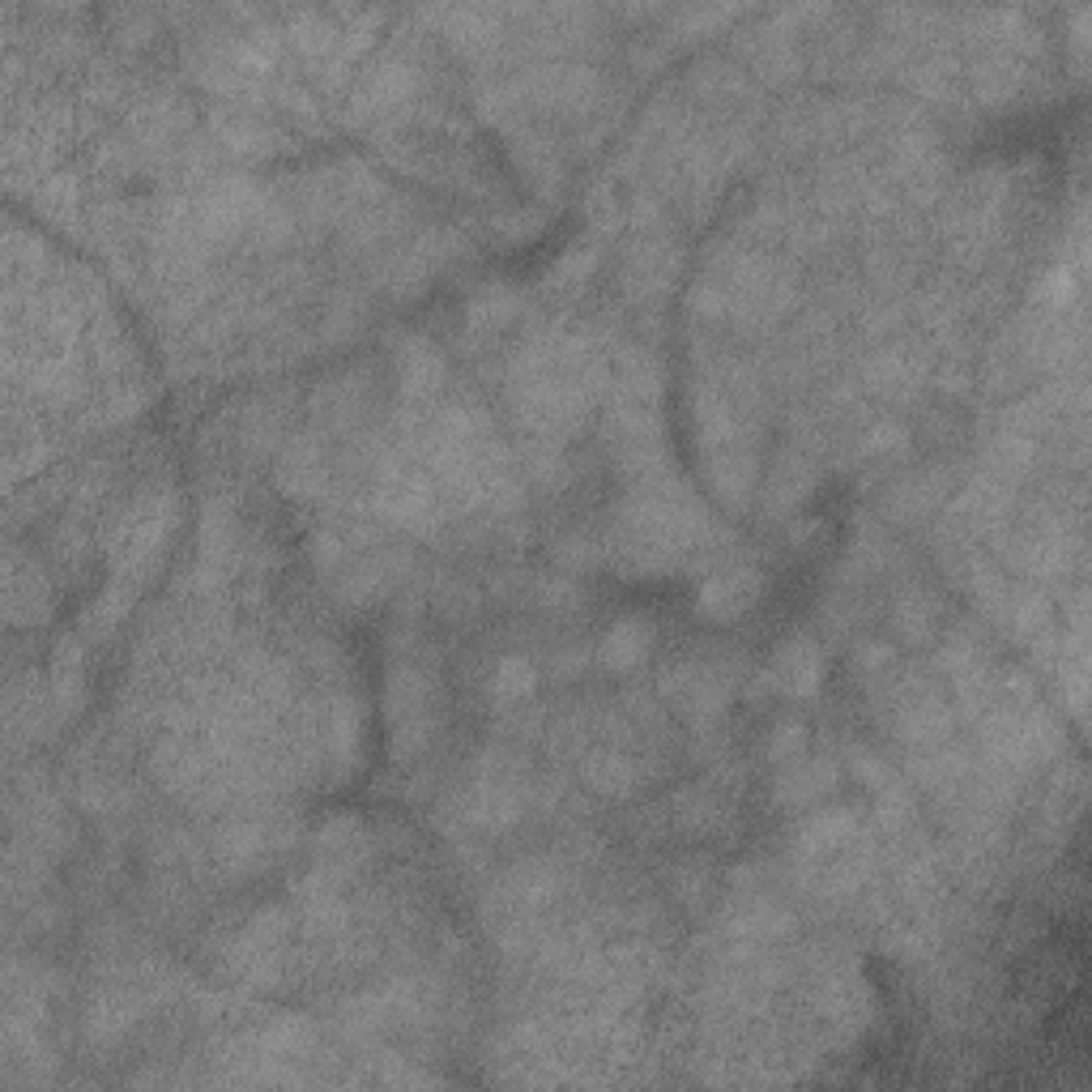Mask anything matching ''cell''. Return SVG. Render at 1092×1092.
Here are the masks:
<instances>
[{
  "mask_svg": "<svg viewBox=\"0 0 1092 1092\" xmlns=\"http://www.w3.org/2000/svg\"><path fill=\"white\" fill-rule=\"evenodd\" d=\"M649 649V627L645 623H619L611 636H606V662L611 666H632L645 658Z\"/></svg>",
  "mask_w": 1092,
  "mask_h": 1092,
  "instance_id": "obj_1",
  "label": "cell"
},
{
  "mask_svg": "<svg viewBox=\"0 0 1092 1092\" xmlns=\"http://www.w3.org/2000/svg\"><path fill=\"white\" fill-rule=\"evenodd\" d=\"M529 687H533V670H529V662H521V658L504 662V670H500V678H495V692H500V696H521V692H529Z\"/></svg>",
  "mask_w": 1092,
  "mask_h": 1092,
  "instance_id": "obj_2",
  "label": "cell"
}]
</instances>
